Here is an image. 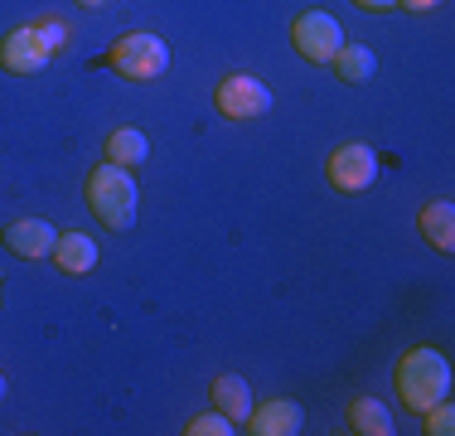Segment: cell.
Listing matches in <instances>:
<instances>
[{
	"label": "cell",
	"mask_w": 455,
	"mask_h": 436,
	"mask_svg": "<svg viewBox=\"0 0 455 436\" xmlns=\"http://www.w3.org/2000/svg\"><path fill=\"white\" fill-rule=\"evenodd\" d=\"M393 384H397V398H403V408L427 412L431 402L451 398V364H446V354H441V349L417 344V349H407V354L397 359Z\"/></svg>",
	"instance_id": "1"
},
{
	"label": "cell",
	"mask_w": 455,
	"mask_h": 436,
	"mask_svg": "<svg viewBox=\"0 0 455 436\" xmlns=\"http://www.w3.org/2000/svg\"><path fill=\"white\" fill-rule=\"evenodd\" d=\"M88 204H92V214L102 218L112 233H126V228L136 223V209H140V194H136L132 170L102 160V166L88 174Z\"/></svg>",
	"instance_id": "2"
},
{
	"label": "cell",
	"mask_w": 455,
	"mask_h": 436,
	"mask_svg": "<svg viewBox=\"0 0 455 436\" xmlns=\"http://www.w3.org/2000/svg\"><path fill=\"white\" fill-rule=\"evenodd\" d=\"M107 63H112L126 83H150V78H160V73L170 69V44L160 39V35L136 29V35H122V39L112 44Z\"/></svg>",
	"instance_id": "3"
},
{
	"label": "cell",
	"mask_w": 455,
	"mask_h": 436,
	"mask_svg": "<svg viewBox=\"0 0 455 436\" xmlns=\"http://www.w3.org/2000/svg\"><path fill=\"white\" fill-rule=\"evenodd\" d=\"M291 39H296V53L306 63H330L334 53L344 49V29L334 15H324V10H306V15H296V25H291Z\"/></svg>",
	"instance_id": "4"
},
{
	"label": "cell",
	"mask_w": 455,
	"mask_h": 436,
	"mask_svg": "<svg viewBox=\"0 0 455 436\" xmlns=\"http://www.w3.org/2000/svg\"><path fill=\"white\" fill-rule=\"evenodd\" d=\"M213 102H219V112L233 117V122H252V117L272 112V87L262 78H252V73H228L219 83V93H213Z\"/></svg>",
	"instance_id": "5"
},
{
	"label": "cell",
	"mask_w": 455,
	"mask_h": 436,
	"mask_svg": "<svg viewBox=\"0 0 455 436\" xmlns=\"http://www.w3.org/2000/svg\"><path fill=\"white\" fill-rule=\"evenodd\" d=\"M49 59H53V49H49V39L39 35V25H20V29H10V35L0 39V69L15 73V78L39 73Z\"/></svg>",
	"instance_id": "6"
},
{
	"label": "cell",
	"mask_w": 455,
	"mask_h": 436,
	"mask_svg": "<svg viewBox=\"0 0 455 436\" xmlns=\"http://www.w3.org/2000/svg\"><path fill=\"white\" fill-rule=\"evenodd\" d=\"M373 180H378V156L368 146H359V141H349V146H339L330 156V184L339 194H363Z\"/></svg>",
	"instance_id": "7"
},
{
	"label": "cell",
	"mask_w": 455,
	"mask_h": 436,
	"mask_svg": "<svg viewBox=\"0 0 455 436\" xmlns=\"http://www.w3.org/2000/svg\"><path fill=\"white\" fill-rule=\"evenodd\" d=\"M0 238H5V247H10L15 257L39 262V257L53 253V243H59V228H49L44 218H15V223H10Z\"/></svg>",
	"instance_id": "8"
},
{
	"label": "cell",
	"mask_w": 455,
	"mask_h": 436,
	"mask_svg": "<svg viewBox=\"0 0 455 436\" xmlns=\"http://www.w3.org/2000/svg\"><path fill=\"white\" fill-rule=\"evenodd\" d=\"M53 267L63 271V277H88L97 267V243L88 233H78V228H68V233H59V243H53Z\"/></svg>",
	"instance_id": "9"
},
{
	"label": "cell",
	"mask_w": 455,
	"mask_h": 436,
	"mask_svg": "<svg viewBox=\"0 0 455 436\" xmlns=\"http://www.w3.org/2000/svg\"><path fill=\"white\" fill-rule=\"evenodd\" d=\"M247 422H252L257 436H296L300 422H306V412H300V402H291V398H272L267 408L247 412Z\"/></svg>",
	"instance_id": "10"
},
{
	"label": "cell",
	"mask_w": 455,
	"mask_h": 436,
	"mask_svg": "<svg viewBox=\"0 0 455 436\" xmlns=\"http://www.w3.org/2000/svg\"><path fill=\"white\" fill-rule=\"evenodd\" d=\"M417 228H421V238H427L436 253H451L455 247V204L451 199L427 204V209L417 214Z\"/></svg>",
	"instance_id": "11"
},
{
	"label": "cell",
	"mask_w": 455,
	"mask_h": 436,
	"mask_svg": "<svg viewBox=\"0 0 455 436\" xmlns=\"http://www.w3.org/2000/svg\"><path fill=\"white\" fill-rule=\"evenodd\" d=\"M213 408H219L223 417H233V422H247L252 392H247V384L237 374H223V378H213Z\"/></svg>",
	"instance_id": "12"
},
{
	"label": "cell",
	"mask_w": 455,
	"mask_h": 436,
	"mask_svg": "<svg viewBox=\"0 0 455 436\" xmlns=\"http://www.w3.org/2000/svg\"><path fill=\"white\" fill-rule=\"evenodd\" d=\"M349 432H359V436H393V412H387L378 398H359V402H349Z\"/></svg>",
	"instance_id": "13"
},
{
	"label": "cell",
	"mask_w": 455,
	"mask_h": 436,
	"mask_svg": "<svg viewBox=\"0 0 455 436\" xmlns=\"http://www.w3.org/2000/svg\"><path fill=\"white\" fill-rule=\"evenodd\" d=\"M150 156V141H146V131H136V126H122V131H112L107 136V160L112 166H140V160Z\"/></svg>",
	"instance_id": "14"
},
{
	"label": "cell",
	"mask_w": 455,
	"mask_h": 436,
	"mask_svg": "<svg viewBox=\"0 0 455 436\" xmlns=\"http://www.w3.org/2000/svg\"><path fill=\"white\" fill-rule=\"evenodd\" d=\"M330 63H334V73H339L344 83H368V78H373V69H378L373 49H363V44H344Z\"/></svg>",
	"instance_id": "15"
},
{
	"label": "cell",
	"mask_w": 455,
	"mask_h": 436,
	"mask_svg": "<svg viewBox=\"0 0 455 436\" xmlns=\"http://www.w3.org/2000/svg\"><path fill=\"white\" fill-rule=\"evenodd\" d=\"M189 436H233V417H223V412H204V417H189Z\"/></svg>",
	"instance_id": "16"
},
{
	"label": "cell",
	"mask_w": 455,
	"mask_h": 436,
	"mask_svg": "<svg viewBox=\"0 0 455 436\" xmlns=\"http://www.w3.org/2000/svg\"><path fill=\"white\" fill-rule=\"evenodd\" d=\"M421 417H427V432H431V436H451V432H455V412H451V402H446V398L431 402V408L421 412Z\"/></svg>",
	"instance_id": "17"
},
{
	"label": "cell",
	"mask_w": 455,
	"mask_h": 436,
	"mask_svg": "<svg viewBox=\"0 0 455 436\" xmlns=\"http://www.w3.org/2000/svg\"><path fill=\"white\" fill-rule=\"evenodd\" d=\"M39 35L49 39V49L59 53L63 44H68V29H63V20H39Z\"/></svg>",
	"instance_id": "18"
},
{
	"label": "cell",
	"mask_w": 455,
	"mask_h": 436,
	"mask_svg": "<svg viewBox=\"0 0 455 436\" xmlns=\"http://www.w3.org/2000/svg\"><path fill=\"white\" fill-rule=\"evenodd\" d=\"M403 10H411V15H427V10H436V5H446V0H397Z\"/></svg>",
	"instance_id": "19"
},
{
	"label": "cell",
	"mask_w": 455,
	"mask_h": 436,
	"mask_svg": "<svg viewBox=\"0 0 455 436\" xmlns=\"http://www.w3.org/2000/svg\"><path fill=\"white\" fill-rule=\"evenodd\" d=\"M354 5H359V10H393L397 0H354Z\"/></svg>",
	"instance_id": "20"
},
{
	"label": "cell",
	"mask_w": 455,
	"mask_h": 436,
	"mask_svg": "<svg viewBox=\"0 0 455 436\" xmlns=\"http://www.w3.org/2000/svg\"><path fill=\"white\" fill-rule=\"evenodd\" d=\"M78 5H88V10H97V5H107V0H78Z\"/></svg>",
	"instance_id": "21"
},
{
	"label": "cell",
	"mask_w": 455,
	"mask_h": 436,
	"mask_svg": "<svg viewBox=\"0 0 455 436\" xmlns=\"http://www.w3.org/2000/svg\"><path fill=\"white\" fill-rule=\"evenodd\" d=\"M0 398H5V378H0Z\"/></svg>",
	"instance_id": "22"
}]
</instances>
